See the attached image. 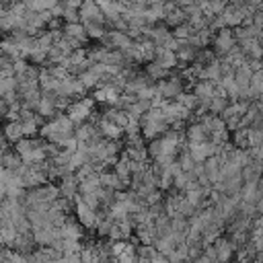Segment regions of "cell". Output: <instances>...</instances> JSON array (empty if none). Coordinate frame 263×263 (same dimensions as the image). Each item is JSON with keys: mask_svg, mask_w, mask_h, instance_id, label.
<instances>
[{"mask_svg": "<svg viewBox=\"0 0 263 263\" xmlns=\"http://www.w3.org/2000/svg\"><path fill=\"white\" fill-rule=\"evenodd\" d=\"M185 140L187 144H197V142H205L208 140V134L203 129V125L199 121H191L187 127H185Z\"/></svg>", "mask_w": 263, "mask_h": 263, "instance_id": "14", "label": "cell"}, {"mask_svg": "<svg viewBox=\"0 0 263 263\" xmlns=\"http://www.w3.org/2000/svg\"><path fill=\"white\" fill-rule=\"evenodd\" d=\"M74 214H76V222H78L82 228H88V230H95L97 224H99V218H101V212L90 210V208L80 199V195L74 199Z\"/></svg>", "mask_w": 263, "mask_h": 263, "instance_id": "4", "label": "cell"}, {"mask_svg": "<svg viewBox=\"0 0 263 263\" xmlns=\"http://www.w3.org/2000/svg\"><path fill=\"white\" fill-rule=\"evenodd\" d=\"M74 127L76 125L66 117V113H58L55 117H51L49 121L41 125L39 134H41V140H45L47 144L60 146L74 136Z\"/></svg>", "mask_w": 263, "mask_h": 263, "instance_id": "1", "label": "cell"}, {"mask_svg": "<svg viewBox=\"0 0 263 263\" xmlns=\"http://www.w3.org/2000/svg\"><path fill=\"white\" fill-rule=\"evenodd\" d=\"M212 249H214L216 263H230V259L234 255V245L230 242V238H216L212 242Z\"/></svg>", "mask_w": 263, "mask_h": 263, "instance_id": "8", "label": "cell"}, {"mask_svg": "<svg viewBox=\"0 0 263 263\" xmlns=\"http://www.w3.org/2000/svg\"><path fill=\"white\" fill-rule=\"evenodd\" d=\"M2 136H4V142L6 144H16L18 140H23L25 136H23V127H21V123L18 121H8L4 127H2Z\"/></svg>", "mask_w": 263, "mask_h": 263, "instance_id": "15", "label": "cell"}, {"mask_svg": "<svg viewBox=\"0 0 263 263\" xmlns=\"http://www.w3.org/2000/svg\"><path fill=\"white\" fill-rule=\"evenodd\" d=\"M152 62H154L156 66H160L162 70L171 72V70L177 66V55H175V51H171V49H156Z\"/></svg>", "mask_w": 263, "mask_h": 263, "instance_id": "12", "label": "cell"}, {"mask_svg": "<svg viewBox=\"0 0 263 263\" xmlns=\"http://www.w3.org/2000/svg\"><path fill=\"white\" fill-rule=\"evenodd\" d=\"M84 31H86V37H92V39H103V35L107 33L105 25H86Z\"/></svg>", "mask_w": 263, "mask_h": 263, "instance_id": "16", "label": "cell"}, {"mask_svg": "<svg viewBox=\"0 0 263 263\" xmlns=\"http://www.w3.org/2000/svg\"><path fill=\"white\" fill-rule=\"evenodd\" d=\"M95 103L92 99L88 97H82V99H76V101H70L68 107H66V117L74 123V125H80V123H86L92 115H95Z\"/></svg>", "mask_w": 263, "mask_h": 263, "instance_id": "3", "label": "cell"}, {"mask_svg": "<svg viewBox=\"0 0 263 263\" xmlns=\"http://www.w3.org/2000/svg\"><path fill=\"white\" fill-rule=\"evenodd\" d=\"M55 187H58L60 197H64V199H68V201L78 197V181H76V177H74V175L62 177V179H60V183H58Z\"/></svg>", "mask_w": 263, "mask_h": 263, "instance_id": "9", "label": "cell"}, {"mask_svg": "<svg viewBox=\"0 0 263 263\" xmlns=\"http://www.w3.org/2000/svg\"><path fill=\"white\" fill-rule=\"evenodd\" d=\"M78 21L86 27V25H105V16L99 10L97 2H82L78 8Z\"/></svg>", "mask_w": 263, "mask_h": 263, "instance_id": "7", "label": "cell"}, {"mask_svg": "<svg viewBox=\"0 0 263 263\" xmlns=\"http://www.w3.org/2000/svg\"><path fill=\"white\" fill-rule=\"evenodd\" d=\"M154 92L158 99L162 101H168V99H175L179 92H183V82L179 76H166L164 80H158L154 82Z\"/></svg>", "mask_w": 263, "mask_h": 263, "instance_id": "5", "label": "cell"}, {"mask_svg": "<svg viewBox=\"0 0 263 263\" xmlns=\"http://www.w3.org/2000/svg\"><path fill=\"white\" fill-rule=\"evenodd\" d=\"M12 150L18 154L23 164H41L47 160V142L41 138H23L12 146Z\"/></svg>", "mask_w": 263, "mask_h": 263, "instance_id": "2", "label": "cell"}, {"mask_svg": "<svg viewBox=\"0 0 263 263\" xmlns=\"http://www.w3.org/2000/svg\"><path fill=\"white\" fill-rule=\"evenodd\" d=\"M212 47H214L212 51L216 53V58H222L228 51H232L236 47V39H234L232 29H218V33L212 37Z\"/></svg>", "mask_w": 263, "mask_h": 263, "instance_id": "6", "label": "cell"}, {"mask_svg": "<svg viewBox=\"0 0 263 263\" xmlns=\"http://www.w3.org/2000/svg\"><path fill=\"white\" fill-rule=\"evenodd\" d=\"M99 134H97V127L92 121H86V123H80L78 127H74V140L78 144H88L90 140H95Z\"/></svg>", "mask_w": 263, "mask_h": 263, "instance_id": "13", "label": "cell"}, {"mask_svg": "<svg viewBox=\"0 0 263 263\" xmlns=\"http://www.w3.org/2000/svg\"><path fill=\"white\" fill-rule=\"evenodd\" d=\"M82 226L76 222V220H70V218H66L64 220V224L60 226V238H64V240H80L82 242Z\"/></svg>", "mask_w": 263, "mask_h": 263, "instance_id": "10", "label": "cell"}, {"mask_svg": "<svg viewBox=\"0 0 263 263\" xmlns=\"http://www.w3.org/2000/svg\"><path fill=\"white\" fill-rule=\"evenodd\" d=\"M150 263H168V259H166V257H162V255H158V253H156V255H154V257H152V261H150Z\"/></svg>", "mask_w": 263, "mask_h": 263, "instance_id": "17", "label": "cell"}, {"mask_svg": "<svg viewBox=\"0 0 263 263\" xmlns=\"http://www.w3.org/2000/svg\"><path fill=\"white\" fill-rule=\"evenodd\" d=\"M62 35L68 37V39H72V41H76L78 45H82V43L88 39L82 23H64V27H62Z\"/></svg>", "mask_w": 263, "mask_h": 263, "instance_id": "11", "label": "cell"}]
</instances>
